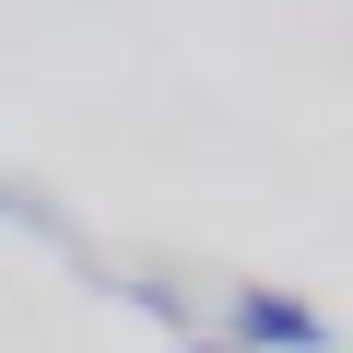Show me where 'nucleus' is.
<instances>
[{"label": "nucleus", "mask_w": 353, "mask_h": 353, "mask_svg": "<svg viewBox=\"0 0 353 353\" xmlns=\"http://www.w3.org/2000/svg\"><path fill=\"white\" fill-rule=\"evenodd\" d=\"M224 341L236 353H330V318L283 283H224Z\"/></svg>", "instance_id": "nucleus-1"}, {"label": "nucleus", "mask_w": 353, "mask_h": 353, "mask_svg": "<svg viewBox=\"0 0 353 353\" xmlns=\"http://www.w3.org/2000/svg\"><path fill=\"white\" fill-rule=\"evenodd\" d=\"M0 224H36V236H59V248H71V224H59V212H48L36 189H0Z\"/></svg>", "instance_id": "nucleus-2"}, {"label": "nucleus", "mask_w": 353, "mask_h": 353, "mask_svg": "<svg viewBox=\"0 0 353 353\" xmlns=\"http://www.w3.org/2000/svg\"><path fill=\"white\" fill-rule=\"evenodd\" d=\"M165 353H236V341L224 330H189V341H165Z\"/></svg>", "instance_id": "nucleus-3"}]
</instances>
